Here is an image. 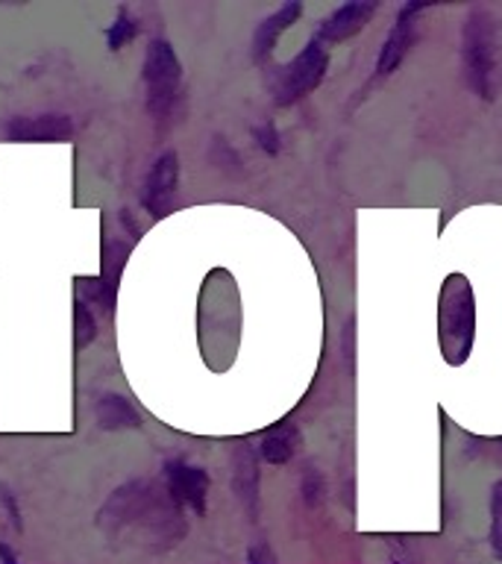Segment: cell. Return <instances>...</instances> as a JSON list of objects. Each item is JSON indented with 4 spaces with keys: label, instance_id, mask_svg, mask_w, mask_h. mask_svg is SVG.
I'll return each instance as SVG.
<instances>
[{
    "label": "cell",
    "instance_id": "obj_1",
    "mask_svg": "<svg viewBox=\"0 0 502 564\" xmlns=\"http://www.w3.org/2000/svg\"><path fill=\"white\" fill-rule=\"evenodd\" d=\"M100 527L112 535L121 529H139L150 538H179L185 532L183 509L171 500L165 485L150 479H132L114 488L100 509Z\"/></svg>",
    "mask_w": 502,
    "mask_h": 564
},
{
    "label": "cell",
    "instance_id": "obj_2",
    "mask_svg": "<svg viewBox=\"0 0 502 564\" xmlns=\"http://www.w3.org/2000/svg\"><path fill=\"white\" fill-rule=\"evenodd\" d=\"M440 352L449 365H465L476 338V300L470 282L452 273L440 291Z\"/></svg>",
    "mask_w": 502,
    "mask_h": 564
},
{
    "label": "cell",
    "instance_id": "obj_3",
    "mask_svg": "<svg viewBox=\"0 0 502 564\" xmlns=\"http://www.w3.org/2000/svg\"><path fill=\"white\" fill-rule=\"evenodd\" d=\"M465 77L476 95L491 100L493 77H496V39L488 12L473 9L465 26Z\"/></svg>",
    "mask_w": 502,
    "mask_h": 564
},
{
    "label": "cell",
    "instance_id": "obj_4",
    "mask_svg": "<svg viewBox=\"0 0 502 564\" xmlns=\"http://www.w3.org/2000/svg\"><path fill=\"white\" fill-rule=\"evenodd\" d=\"M179 83H183V65L176 59L174 47L165 39H153L144 53V86H148V109L156 118L171 112Z\"/></svg>",
    "mask_w": 502,
    "mask_h": 564
},
{
    "label": "cell",
    "instance_id": "obj_5",
    "mask_svg": "<svg viewBox=\"0 0 502 564\" xmlns=\"http://www.w3.org/2000/svg\"><path fill=\"white\" fill-rule=\"evenodd\" d=\"M326 70H329V51L324 47V42L312 39V42L294 56V62H288L285 68H280V77H276V86H273V91H276V104H297L299 97H306L312 88H317L324 83Z\"/></svg>",
    "mask_w": 502,
    "mask_h": 564
},
{
    "label": "cell",
    "instance_id": "obj_6",
    "mask_svg": "<svg viewBox=\"0 0 502 564\" xmlns=\"http://www.w3.org/2000/svg\"><path fill=\"white\" fill-rule=\"evenodd\" d=\"M165 488L179 509H192L200 518L206 514L209 474L203 467L188 465L183 458H171V462H165Z\"/></svg>",
    "mask_w": 502,
    "mask_h": 564
},
{
    "label": "cell",
    "instance_id": "obj_7",
    "mask_svg": "<svg viewBox=\"0 0 502 564\" xmlns=\"http://www.w3.org/2000/svg\"><path fill=\"white\" fill-rule=\"evenodd\" d=\"M176 185H179V156L174 150H165L150 167L148 180H144V194H141V206L150 212V218L167 215Z\"/></svg>",
    "mask_w": 502,
    "mask_h": 564
},
{
    "label": "cell",
    "instance_id": "obj_8",
    "mask_svg": "<svg viewBox=\"0 0 502 564\" xmlns=\"http://www.w3.org/2000/svg\"><path fill=\"white\" fill-rule=\"evenodd\" d=\"M9 141H24V144H56V141L70 139L74 132V121L68 115L51 112V115H18V118H9L7 127H3Z\"/></svg>",
    "mask_w": 502,
    "mask_h": 564
},
{
    "label": "cell",
    "instance_id": "obj_9",
    "mask_svg": "<svg viewBox=\"0 0 502 564\" xmlns=\"http://www.w3.org/2000/svg\"><path fill=\"white\" fill-rule=\"evenodd\" d=\"M423 9H429V3H405V7L400 9L394 30H391V35H388L385 44H382V51H379V59H376L379 77L391 74V70L403 62V56L408 53V47H412L414 42V15L423 12Z\"/></svg>",
    "mask_w": 502,
    "mask_h": 564
},
{
    "label": "cell",
    "instance_id": "obj_10",
    "mask_svg": "<svg viewBox=\"0 0 502 564\" xmlns=\"http://www.w3.org/2000/svg\"><path fill=\"white\" fill-rule=\"evenodd\" d=\"M373 12H376V3H361V0L343 3V7H338L320 21L315 39L317 42H343V39L361 33L373 18Z\"/></svg>",
    "mask_w": 502,
    "mask_h": 564
},
{
    "label": "cell",
    "instance_id": "obj_11",
    "mask_svg": "<svg viewBox=\"0 0 502 564\" xmlns=\"http://www.w3.org/2000/svg\"><path fill=\"white\" fill-rule=\"evenodd\" d=\"M303 15V3H285L280 7L273 15H268L262 24L255 26L253 33V56L255 59H264V56H271L276 42H280V35L288 30L291 24H297V18Z\"/></svg>",
    "mask_w": 502,
    "mask_h": 564
},
{
    "label": "cell",
    "instance_id": "obj_12",
    "mask_svg": "<svg viewBox=\"0 0 502 564\" xmlns=\"http://www.w3.org/2000/svg\"><path fill=\"white\" fill-rule=\"evenodd\" d=\"M95 421L100 430L121 432V430H139L141 414L135 405L121 394H100L95 400Z\"/></svg>",
    "mask_w": 502,
    "mask_h": 564
},
{
    "label": "cell",
    "instance_id": "obj_13",
    "mask_svg": "<svg viewBox=\"0 0 502 564\" xmlns=\"http://www.w3.org/2000/svg\"><path fill=\"white\" fill-rule=\"evenodd\" d=\"M232 488H236L247 509L255 511V502H259V465H255V453L247 444H241L236 449V458H232Z\"/></svg>",
    "mask_w": 502,
    "mask_h": 564
},
{
    "label": "cell",
    "instance_id": "obj_14",
    "mask_svg": "<svg viewBox=\"0 0 502 564\" xmlns=\"http://www.w3.org/2000/svg\"><path fill=\"white\" fill-rule=\"evenodd\" d=\"M297 444H299V432L294 423H280V426H273L271 432H264L262 438V458L268 465H285L294 458L297 453Z\"/></svg>",
    "mask_w": 502,
    "mask_h": 564
},
{
    "label": "cell",
    "instance_id": "obj_15",
    "mask_svg": "<svg viewBox=\"0 0 502 564\" xmlns=\"http://www.w3.org/2000/svg\"><path fill=\"white\" fill-rule=\"evenodd\" d=\"M91 312L100 308L103 315H112L114 312V300H118V289H112L109 282H103L100 276H86L79 280V297Z\"/></svg>",
    "mask_w": 502,
    "mask_h": 564
},
{
    "label": "cell",
    "instance_id": "obj_16",
    "mask_svg": "<svg viewBox=\"0 0 502 564\" xmlns=\"http://www.w3.org/2000/svg\"><path fill=\"white\" fill-rule=\"evenodd\" d=\"M132 253V245L121 241V238H106L103 241V273L100 280L109 282L112 289H118V280H121L123 268H127V259Z\"/></svg>",
    "mask_w": 502,
    "mask_h": 564
},
{
    "label": "cell",
    "instance_id": "obj_17",
    "mask_svg": "<svg viewBox=\"0 0 502 564\" xmlns=\"http://www.w3.org/2000/svg\"><path fill=\"white\" fill-rule=\"evenodd\" d=\"M135 35H139V21L130 15V9L121 7L118 15L112 18V24L106 26V47L109 51H123Z\"/></svg>",
    "mask_w": 502,
    "mask_h": 564
},
{
    "label": "cell",
    "instance_id": "obj_18",
    "mask_svg": "<svg viewBox=\"0 0 502 564\" xmlns=\"http://www.w3.org/2000/svg\"><path fill=\"white\" fill-rule=\"evenodd\" d=\"M97 338V317L95 312L77 300V306H74V344H77V350L88 347V344Z\"/></svg>",
    "mask_w": 502,
    "mask_h": 564
},
{
    "label": "cell",
    "instance_id": "obj_19",
    "mask_svg": "<svg viewBox=\"0 0 502 564\" xmlns=\"http://www.w3.org/2000/svg\"><path fill=\"white\" fill-rule=\"evenodd\" d=\"M253 139L259 141V148L264 153H280V132H276V123H259L253 130Z\"/></svg>",
    "mask_w": 502,
    "mask_h": 564
},
{
    "label": "cell",
    "instance_id": "obj_20",
    "mask_svg": "<svg viewBox=\"0 0 502 564\" xmlns=\"http://www.w3.org/2000/svg\"><path fill=\"white\" fill-rule=\"evenodd\" d=\"M303 494H306L308 506H317V502L324 500V476L312 470V467L303 476Z\"/></svg>",
    "mask_w": 502,
    "mask_h": 564
},
{
    "label": "cell",
    "instance_id": "obj_21",
    "mask_svg": "<svg viewBox=\"0 0 502 564\" xmlns=\"http://www.w3.org/2000/svg\"><path fill=\"white\" fill-rule=\"evenodd\" d=\"M0 500H3V506H7L9 520H12V527H15V529L24 527V523H21V511H18L15 494H12V491H9V488H3V485H0Z\"/></svg>",
    "mask_w": 502,
    "mask_h": 564
},
{
    "label": "cell",
    "instance_id": "obj_22",
    "mask_svg": "<svg viewBox=\"0 0 502 564\" xmlns=\"http://www.w3.org/2000/svg\"><path fill=\"white\" fill-rule=\"evenodd\" d=\"M121 224H123V227H127V229H130L132 241H139V238H141V227H139V224H135V220H132V215H130V212H127V209L121 212Z\"/></svg>",
    "mask_w": 502,
    "mask_h": 564
},
{
    "label": "cell",
    "instance_id": "obj_23",
    "mask_svg": "<svg viewBox=\"0 0 502 564\" xmlns=\"http://www.w3.org/2000/svg\"><path fill=\"white\" fill-rule=\"evenodd\" d=\"M0 562H3V564H21L15 555H12V550H9V546H3V544H0Z\"/></svg>",
    "mask_w": 502,
    "mask_h": 564
},
{
    "label": "cell",
    "instance_id": "obj_24",
    "mask_svg": "<svg viewBox=\"0 0 502 564\" xmlns=\"http://www.w3.org/2000/svg\"><path fill=\"white\" fill-rule=\"evenodd\" d=\"M250 564H273V562H262V558H259V553H250Z\"/></svg>",
    "mask_w": 502,
    "mask_h": 564
}]
</instances>
